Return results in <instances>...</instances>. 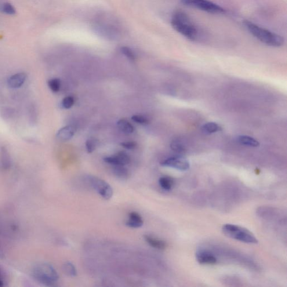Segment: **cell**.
<instances>
[{"mask_svg":"<svg viewBox=\"0 0 287 287\" xmlns=\"http://www.w3.org/2000/svg\"><path fill=\"white\" fill-rule=\"evenodd\" d=\"M74 98L71 96H68L64 98L62 101V106L65 109H69L73 106L74 104Z\"/></svg>","mask_w":287,"mask_h":287,"instance_id":"cell-27","label":"cell"},{"mask_svg":"<svg viewBox=\"0 0 287 287\" xmlns=\"http://www.w3.org/2000/svg\"><path fill=\"white\" fill-rule=\"evenodd\" d=\"M161 165L180 170H186L190 168V163L187 160L179 156L166 159L161 163Z\"/></svg>","mask_w":287,"mask_h":287,"instance_id":"cell-7","label":"cell"},{"mask_svg":"<svg viewBox=\"0 0 287 287\" xmlns=\"http://www.w3.org/2000/svg\"><path fill=\"white\" fill-rule=\"evenodd\" d=\"M104 161L108 164L114 166H125L129 164L131 161L130 156L124 152H119L111 157L104 158Z\"/></svg>","mask_w":287,"mask_h":287,"instance_id":"cell-8","label":"cell"},{"mask_svg":"<svg viewBox=\"0 0 287 287\" xmlns=\"http://www.w3.org/2000/svg\"><path fill=\"white\" fill-rule=\"evenodd\" d=\"M63 270L65 273L70 276V277H75L77 275L76 268L71 263L68 262L65 263L63 266Z\"/></svg>","mask_w":287,"mask_h":287,"instance_id":"cell-21","label":"cell"},{"mask_svg":"<svg viewBox=\"0 0 287 287\" xmlns=\"http://www.w3.org/2000/svg\"><path fill=\"white\" fill-rule=\"evenodd\" d=\"M170 148L172 150L179 153H181L185 151V148L181 143L178 141H172V143L170 144Z\"/></svg>","mask_w":287,"mask_h":287,"instance_id":"cell-28","label":"cell"},{"mask_svg":"<svg viewBox=\"0 0 287 287\" xmlns=\"http://www.w3.org/2000/svg\"><path fill=\"white\" fill-rule=\"evenodd\" d=\"M159 184L163 189L166 191H169L173 186L174 181L171 177L164 176L160 178Z\"/></svg>","mask_w":287,"mask_h":287,"instance_id":"cell-18","label":"cell"},{"mask_svg":"<svg viewBox=\"0 0 287 287\" xmlns=\"http://www.w3.org/2000/svg\"><path fill=\"white\" fill-rule=\"evenodd\" d=\"M1 10L3 13L9 16H14L16 14V9L14 6L9 2L3 3L1 6Z\"/></svg>","mask_w":287,"mask_h":287,"instance_id":"cell-23","label":"cell"},{"mask_svg":"<svg viewBox=\"0 0 287 287\" xmlns=\"http://www.w3.org/2000/svg\"><path fill=\"white\" fill-rule=\"evenodd\" d=\"M118 128L125 134H131L134 132V126L125 119H119L118 122Z\"/></svg>","mask_w":287,"mask_h":287,"instance_id":"cell-16","label":"cell"},{"mask_svg":"<svg viewBox=\"0 0 287 287\" xmlns=\"http://www.w3.org/2000/svg\"><path fill=\"white\" fill-rule=\"evenodd\" d=\"M243 24L250 34L264 44L273 47H281L284 45L285 39L281 35L261 27L249 20H245Z\"/></svg>","mask_w":287,"mask_h":287,"instance_id":"cell-2","label":"cell"},{"mask_svg":"<svg viewBox=\"0 0 287 287\" xmlns=\"http://www.w3.org/2000/svg\"><path fill=\"white\" fill-rule=\"evenodd\" d=\"M133 121L140 125H148L150 123L149 119L141 115H134L132 116Z\"/></svg>","mask_w":287,"mask_h":287,"instance_id":"cell-29","label":"cell"},{"mask_svg":"<svg viewBox=\"0 0 287 287\" xmlns=\"http://www.w3.org/2000/svg\"><path fill=\"white\" fill-rule=\"evenodd\" d=\"M197 260L200 264L204 265H214L217 262V259L213 254L205 250L198 251L196 254Z\"/></svg>","mask_w":287,"mask_h":287,"instance_id":"cell-9","label":"cell"},{"mask_svg":"<svg viewBox=\"0 0 287 287\" xmlns=\"http://www.w3.org/2000/svg\"><path fill=\"white\" fill-rule=\"evenodd\" d=\"M126 224L129 227L137 228L143 226L144 221L139 213L131 212L129 214V219L126 221Z\"/></svg>","mask_w":287,"mask_h":287,"instance_id":"cell-12","label":"cell"},{"mask_svg":"<svg viewBox=\"0 0 287 287\" xmlns=\"http://www.w3.org/2000/svg\"><path fill=\"white\" fill-rule=\"evenodd\" d=\"M184 5L213 14H221L226 11L219 5L208 0H181Z\"/></svg>","mask_w":287,"mask_h":287,"instance_id":"cell-5","label":"cell"},{"mask_svg":"<svg viewBox=\"0 0 287 287\" xmlns=\"http://www.w3.org/2000/svg\"><path fill=\"white\" fill-rule=\"evenodd\" d=\"M75 129L72 126L68 125L60 129L56 134L58 140L61 141L70 140L75 134Z\"/></svg>","mask_w":287,"mask_h":287,"instance_id":"cell-11","label":"cell"},{"mask_svg":"<svg viewBox=\"0 0 287 287\" xmlns=\"http://www.w3.org/2000/svg\"><path fill=\"white\" fill-rule=\"evenodd\" d=\"M221 130L222 129L218 123L213 122L206 123L202 127V132L206 134L216 133L220 132Z\"/></svg>","mask_w":287,"mask_h":287,"instance_id":"cell-15","label":"cell"},{"mask_svg":"<svg viewBox=\"0 0 287 287\" xmlns=\"http://www.w3.org/2000/svg\"><path fill=\"white\" fill-rule=\"evenodd\" d=\"M88 181L91 186L105 200H110L113 196V190L107 182L93 176H88Z\"/></svg>","mask_w":287,"mask_h":287,"instance_id":"cell-6","label":"cell"},{"mask_svg":"<svg viewBox=\"0 0 287 287\" xmlns=\"http://www.w3.org/2000/svg\"><path fill=\"white\" fill-rule=\"evenodd\" d=\"M113 172L115 175L119 179L126 180L128 179L129 170L124 166H115Z\"/></svg>","mask_w":287,"mask_h":287,"instance_id":"cell-17","label":"cell"},{"mask_svg":"<svg viewBox=\"0 0 287 287\" xmlns=\"http://www.w3.org/2000/svg\"><path fill=\"white\" fill-rule=\"evenodd\" d=\"M170 23L174 30L191 41H198L201 37V32L197 25L182 11H177L173 14Z\"/></svg>","mask_w":287,"mask_h":287,"instance_id":"cell-1","label":"cell"},{"mask_svg":"<svg viewBox=\"0 0 287 287\" xmlns=\"http://www.w3.org/2000/svg\"><path fill=\"white\" fill-rule=\"evenodd\" d=\"M27 75L24 72H19L10 76L8 81V85L10 88H19L26 81Z\"/></svg>","mask_w":287,"mask_h":287,"instance_id":"cell-10","label":"cell"},{"mask_svg":"<svg viewBox=\"0 0 287 287\" xmlns=\"http://www.w3.org/2000/svg\"><path fill=\"white\" fill-rule=\"evenodd\" d=\"M15 115L16 111L11 107H2L0 110V116L5 120H9V119H12Z\"/></svg>","mask_w":287,"mask_h":287,"instance_id":"cell-19","label":"cell"},{"mask_svg":"<svg viewBox=\"0 0 287 287\" xmlns=\"http://www.w3.org/2000/svg\"><path fill=\"white\" fill-rule=\"evenodd\" d=\"M2 282H1V280H0V286H2Z\"/></svg>","mask_w":287,"mask_h":287,"instance_id":"cell-31","label":"cell"},{"mask_svg":"<svg viewBox=\"0 0 287 287\" xmlns=\"http://www.w3.org/2000/svg\"><path fill=\"white\" fill-rule=\"evenodd\" d=\"M85 145L87 152L89 153H92L99 146V141L96 139H94V138H92V139L86 140Z\"/></svg>","mask_w":287,"mask_h":287,"instance_id":"cell-22","label":"cell"},{"mask_svg":"<svg viewBox=\"0 0 287 287\" xmlns=\"http://www.w3.org/2000/svg\"><path fill=\"white\" fill-rule=\"evenodd\" d=\"M48 85L53 93H57L61 88V81L58 78L50 79L48 82Z\"/></svg>","mask_w":287,"mask_h":287,"instance_id":"cell-24","label":"cell"},{"mask_svg":"<svg viewBox=\"0 0 287 287\" xmlns=\"http://www.w3.org/2000/svg\"><path fill=\"white\" fill-rule=\"evenodd\" d=\"M145 241L152 248L160 250H164L167 248V243L161 239H157L151 236L145 235L144 236Z\"/></svg>","mask_w":287,"mask_h":287,"instance_id":"cell-13","label":"cell"},{"mask_svg":"<svg viewBox=\"0 0 287 287\" xmlns=\"http://www.w3.org/2000/svg\"><path fill=\"white\" fill-rule=\"evenodd\" d=\"M121 145L122 147L129 150H134V149L137 146L136 143L134 141H125V142H122L121 143Z\"/></svg>","mask_w":287,"mask_h":287,"instance_id":"cell-30","label":"cell"},{"mask_svg":"<svg viewBox=\"0 0 287 287\" xmlns=\"http://www.w3.org/2000/svg\"><path fill=\"white\" fill-rule=\"evenodd\" d=\"M28 114L31 124L35 125L37 123L38 118L37 110L35 105L33 104L31 105L29 108Z\"/></svg>","mask_w":287,"mask_h":287,"instance_id":"cell-20","label":"cell"},{"mask_svg":"<svg viewBox=\"0 0 287 287\" xmlns=\"http://www.w3.org/2000/svg\"><path fill=\"white\" fill-rule=\"evenodd\" d=\"M32 275L37 281L48 286H54L59 278L53 267L45 263L36 265L33 268Z\"/></svg>","mask_w":287,"mask_h":287,"instance_id":"cell-4","label":"cell"},{"mask_svg":"<svg viewBox=\"0 0 287 287\" xmlns=\"http://www.w3.org/2000/svg\"><path fill=\"white\" fill-rule=\"evenodd\" d=\"M237 141L238 143L241 145L250 147H258L260 145L259 141L247 135L238 136L237 138Z\"/></svg>","mask_w":287,"mask_h":287,"instance_id":"cell-14","label":"cell"},{"mask_svg":"<svg viewBox=\"0 0 287 287\" xmlns=\"http://www.w3.org/2000/svg\"><path fill=\"white\" fill-rule=\"evenodd\" d=\"M223 233L229 238L238 241L256 244L258 240L255 236L248 229L232 224H226L222 227Z\"/></svg>","mask_w":287,"mask_h":287,"instance_id":"cell-3","label":"cell"},{"mask_svg":"<svg viewBox=\"0 0 287 287\" xmlns=\"http://www.w3.org/2000/svg\"><path fill=\"white\" fill-rule=\"evenodd\" d=\"M1 157L3 166L5 167H9L10 165V154L5 147L1 148Z\"/></svg>","mask_w":287,"mask_h":287,"instance_id":"cell-25","label":"cell"},{"mask_svg":"<svg viewBox=\"0 0 287 287\" xmlns=\"http://www.w3.org/2000/svg\"><path fill=\"white\" fill-rule=\"evenodd\" d=\"M121 51L123 54L128 58L130 60L134 61L136 60V55L133 51L128 47H122Z\"/></svg>","mask_w":287,"mask_h":287,"instance_id":"cell-26","label":"cell"}]
</instances>
